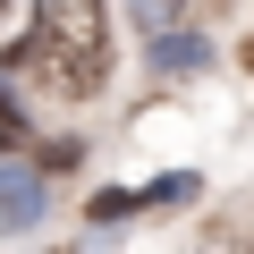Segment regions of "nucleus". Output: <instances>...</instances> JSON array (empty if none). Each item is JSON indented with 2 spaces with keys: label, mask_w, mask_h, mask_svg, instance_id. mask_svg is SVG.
Returning <instances> with one entry per match:
<instances>
[{
  "label": "nucleus",
  "mask_w": 254,
  "mask_h": 254,
  "mask_svg": "<svg viewBox=\"0 0 254 254\" xmlns=\"http://www.w3.org/2000/svg\"><path fill=\"white\" fill-rule=\"evenodd\" d=\"M110 60H119L110 51V0H43L34 34L17 51V68L60 102H93L110 85Z\"/></svg>",
  "instance_id": "obj_1"
},
{
  "label": "nucleus",
  "mask_w": 254,
  "mask_h": 254,
  "mask_svg": "<svg viewBox=\"0 0 254 254\" xmlns=\"http://www.w3.org/2000/svg\"><path fill=\"white\" fill-rule=\"evenodd\" d=\"M43 212V178L34 170H0V229H26Z\"/></svg>",
  "instance_id": "obj_2"
},
{
  "label": "nucleus",
  "mask_w": 254,
  "mask_h": 254,
  "mask_svg": "<svg viewBox=\"0 0 254 254\" xmlns=\"http://www.w3.org/2000/svg\"><path fill=\"white\" fill-rule=\"evenodd\" d=\"M220 254H237V246H220Z\"/></svg>",
  "instance_id": "obj_3"
},
{
  "label": "nucleus",
  "mask_w": 254,
  "mask_h": 254,
  "mask_svg": "<svg viewBox=\"0 0 254 254\" xmlns=\"http://www.w3.org/2000/svg\"><path fill=\"white\" fill-rule=\"evenodd\" d=\"M0 9H9V0H0Z\"/></svg>",
  "instance_id": "obj_4"
}]
</instances>
